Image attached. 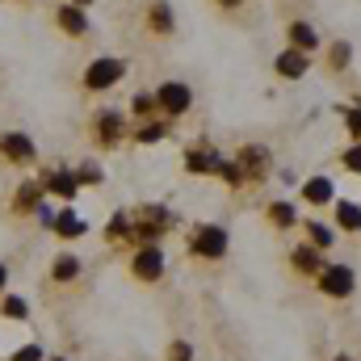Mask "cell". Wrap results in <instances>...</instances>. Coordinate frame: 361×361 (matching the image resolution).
Listing matches in <instances>:
<instances>
[{"label": "cell", "mask_w": 361, "mask_h": 361, "mask_svg": "<svg viewBox=\"0 0 361 361\" xmlns=\"http://www.w3.org/2000/svg\"><path fill=\"white\" fill-rule=\"evenodd\" d=\"M126 59H118V55H97L89 68H85V76H80V85L89 92H105V89H114L118 80H126Z\"/></svg>", "instance_id": "6da1fadb"}, {"label": "cell", "mask_w": 361, "mask_h": 361, "mask_svg": "<svg viewBox=\"0 0 361 361\" xmlns=\"http://www.w3.org/2000/svg\"><path fill=\"white\" fill-rule=\"evenodd\" d=\"M92 139L101 147H118L126 139V114L122 109H97L92 114Z\"/></svg>", "instance_id": "7a4b0ae2"}, {"label": "cell", "mask_w": 361, "mask_h": 361, "mask_svg": "<svg viewBox=\"0 0 361 361\" xmlns=\"http://www.w3.org/2000/svg\"><path fill=\"white\" fill-rule=\"evenodd\" d=\"M189 105H193V92H189V85H180V80H164V85L156 89V109H160L164 118L189 114Z\"/></svg>", "instance_id": "3957f363"}, {"label": "cell", "mask_w": 361, "mask_h": 361, "mask_svg": "<svg viewBox=\"0 0 361 361\" xmlns=\"http://www.w3.org/2000/svg\"><path fill=\"white\" fill-rule=\"evenodd\" d=\"M189 248L197 252V257H206V261H219L223 252H227V231L223 227H193V235H189Z\"/></svg>", "instance_id": "277c9868"}, {"label": "cell", "mask_w": 361, "mask_h": 361, "mask_svg": "<svg viewBox=\"0 0 361 361\" xmlns=\"http://www.w3.org/2000/svg\"><path fill=\"white\" fill-rule=\"evenodd\" d=\"M55 25H59L68 38H85V34L92 30L89 8H80V4H72V0H63V4H55Z\"/></svg>", "instance_id": "5b68a950"}, {"label": "cell", "mask_w": 361, "mask_h": 361, "mask_svg": "<svg viewBox=\"0 0 361 361\" xmlns=\"http://www.w3.org/2000/svg\"><path fill=\"white\" fill-rule=\"evenodd\" d=\"M0 156H4L8 164H34V160H38V147H34L30 135L8 130V135H0Z\"/></svg>", "instance_id": "8992f818"}, {"label": "cell", "mask_w": 361, "mask_h": 361, "mask_svg": "<svg viewBox=\"0 0 361 361\" xmlns=\"http://www.w3.org/2000/svg\"><path fill=\"white\" fill-rule=\"evenodd\" d=\"M130 273H135L139 281H160V273H164V252H160L156 244H143V248L135 252V261H130Z\"/></svg>", "instance_id": "52a82bcc"}, {"label": "cell", "mask_w": 361, "mask_h": 361, "mask_svg": "<svg viewBox=\"0 0 361 361\" xmlns=\"http://www.w3.org/2000/svg\"><path fill=\"white\" fill-rule=\"evenodd\" d=\"M51 231H55L59 240H80V235H89V219H85V214H76L72 206H63V210H55Z\"/></svg>", "instance_id": "ba28073f"}, {"label": "cell", "mask_w": 361, "mask_h": 361, "mask_svg": "<svg viewBox=\"0 0 361 361\" xmlns=\"http://www.w3.org/2000/svg\"><path fill=\"white\" fill-rule=\"evenodd\" d=\"M42 193H55V197L72 202L80 193V180H76V173H68V169H51V173H42Z\"/></svg>", "instance_id": "9c48e42d"}, {"label": "cell", "mask_w": 361, "mask_h": 361, "mask_svg": "<svg viewBox=\"0 0 361 361\" xmlns=\"http://www.w3.org/2000/svg\"><path fill=\"white\" fill-rule=\"evenodd\" d=\"M319 290L345 298V294L353 290V269H349V265H328V269H319Z\"/></svg>", "instance_id": "30bf717a"}, {"label": "cell", "mask_w": 361, "mask_h": 361, "mask_svg": "<svg viewBox=\"0 0 361 361\" xmlns=\"http://www.w3.org/2000/svg\"><path fill=\"white\" fill-rule=\"evenodd\" d=\"M42 202H47L42 180H21V185L13 189V210H17V214H34Z\"/></svg>", "instance_id": "8fae6325"}, {"label": "cell", "mask_w": 361, "mask_h": 361, "mask_svg": "<svg viewBox=\"0 0 361 361\" xmlns=\"http://www.w3.org/2000/svg\"><path fill=\"white\" fill-rule=\"evenodd\" d=\"M219 164H223L219 147H189L185 152V169L189 173H219Z\"/></svg>", "instance_id": "7c38bea8"}, {"label": "cell", "mask_w": 361, "mask_h": 361, "mask_svg": "<svg viewBox=\"0 0 361 361\" xmlns=\"http://www.w3.org/2000/svg\"><path fill=\"white\" fill-rule=\"evenodd\" d=\"M240 169H244L248 180H261L269 173V152H265V147H244V152H240Z\"/></svg>", "instance_id": "4fadbf2b"}, {"label": "cell", "mask_w": 361, "mask_h": 361, "mask_svg": "<svg viewBox=\"0 0 361 361\" xmlns=\"http://www.w3.org/2000/svg\"><path fill=\"white\" fill-rule=\"evenodd\" d=\"M173 25H177L173 4H169V0H156V4L147 8V30H152V34H173Z\"/></svg>", "instance_id": "5bb4252c"}, {"label": "cell", "mask_w": 361, "mask_h": 361, "mask_svg": "<svg viewBox=\"0 0 361 361\" xmlns=\"http://www.w3.org/2000/svg\"><path fill=\"white\" fill-rule=\"evenodd\" d=\"M273 68H277V76L298 80V76H307V55L290 47V51H281V55H277V63H273Z\"/></svg>", "instance_id": "9a60e30c"}, {"label": "cell", "mask_w": 361, "mask_h": 361, "mask_svg": "<svg viewBox=\"0 0 361 361\" xmlns=\"http://www.w3.org/2000/svg\"><path fill=\"white\" fill-rule=\"evenodd\" d=\"M286 38H290V47H294V51H302V55H311V51L319 47V38H315V30H311L307 21H290V30H286Z\"/></svg>", "instance_id": "2e32d148"}, {"label": "cell", "mask_w": 361, "mask_h": 361, "mask_svg": "<svg viewBox=\"0 0 361 361\" xmlns=\"http://www.w3.org/2000/svg\"><path fill=\"white\" fill-rule=\"evenodd\" d=\"M51 277H55V281H76V277H80V261H76L72 252H59V257L51 261Z\"/></svg>", "instance_id": "e0dca14e"}, {"label": "cell", "mask_w": 361, "mask_h": 361, "mask_svg": "<svg viewBox=\"0 0 361 361\" xmlns=\"http://www.w3.org/2000/svg\"><path fill=\"white\" fill-rule=\"evenodd\" d=\"M302 197H307L311 206L332 202V180H328V177H311V180H307V189H302Z\"/></svg>", "instance_id": "ac0fdd59"}, {"label": "cell", "mask_w": 361, "mask_h": 361, "mask_svg": "<svg viewBox=\"0 0 361 361\" xmlns=\"http://www.w3.org/2000/svg\"><path fill=\"white\" fill-rule=\"evenodd\" d=\"M0 315L13 319V324H25V319H30V302H25L21 294H8V298L0 302Z\"/></svg>", "instance_id": "d6986e66"}, {"label": "cell", "mask_w": 361, "mask_h": 361, "mask_svg": "<svg viewBox=\"0 0 361 361\" xmlns=\"http://www.w3.org/2000/svg\"><path fill=\"white\" fill-rule=\"evenodd\" d=\"M164 135H169V130H164V122H152V118H147V122H143V126L135 130V139H139L143 147H152V143H160Z\"/></svg>", "instance_id": "ffe728a7"}, {"label": "cell", "mask_w": 361, "mask_h": 361, "mask_svg": "<svg viewBox=\"0 0 361 361\" xmlns=\"http://www.w3.org/2000/svg\"><path fill=\"white\" fill-rule=\"evenodd\" d=\"M269 219H273V227H294V223H298V214H294V206H290V202H273Z\"/></svg>", "instance_id": "44dd1931"}, {"label": "cell", "mask_w": 361, "mask_h": 361, "mask_svg": "<svg viewBox=\"0 0 361 361\" xmlns=\"http://www.w3.org/2000/svg\"><path fill=\"white\" fill-rule=\"evenodd\" d=\"M130 114H135V118H156V92H139V97L130 101Z\"/></svg>", "instance_id": "7402d4cb"}, {"label": "cell", "mask_w": 361, "mask_h": 361, "mask_svg": "<svg viewBox=\"0 0 361 361\" xmlns=\"http://www.w3.org/2000/svg\"><path fill=\"white\" fill-rule=\"evenodd\" d=\"M214 177H223L227 180V185H231V189H240V185H244V169H240V164H235V160H223V164H219V173H214Z\"/></svg>", "instance_id": "603a6c76"}, {"label": "cell", "mask_w": 361, "mask_h": 361, "mask_svg": "<svg viewBox=\"0 0 361 361\" xmlns=\"http://www.w3.org/2000/svg\"><path fill=\"white\" fill-rule=\"evenodd\" d=\"M336 214H341V227H349V231L361 227V206H357V202H341V206H336Z\"/></svg>", "instance_id": "cb8c5ba5"}, {"label": "cell", "mask_w": 361, "mask_h": 361, "mask_svg": "<svg viewBox=\"0 0 361 361\" xmlns=\"http://www.w3.org/2000/svg\"><path fill=\"white\" fill-rule=\"evenodd\" d=\"M294 265H298L302 273L324 269V265H319V252H315V248H298V252H294Z\"/></svg>", "instance_id": "d4e9b609"}, {"label": "cell", "mask_w": 361, "mask_h": 361, "mask_svg": "<svg viewBox=\"0 0 361 361\" xmlns=\"http://www.w3.org/2000/svg\"><path fill=\"white\" fill-rule=\"evenodd\" d=\"M13 361H47V353H42V345H21L13 353Z\"/></svg>", "instance_id": "484cf974"}, {"label": "cell", "mask_w": 361, "mask_h": 361, "mask_svg": "<svg viewBox=\"0 0 361 361\" xmlns=\"http://www.w3.org/2000/svg\"><path fill=\"white\" fill-rule=\"evenodd\" d=\"M76 180H80V185H101V169H97V164H80V169H76Z\"/></svg>", "instance_id": "4316f807"}, {"label": "cell", "mask_w": 361, "mask_h": 361, "mask_svg": "<svg viewBox=\"0 0 361 361\" xmlns=\"http://www.w3.org/2000/svg\"><path fill=\"white\" fill-rule=\"evenodd\" d=\"M328 63H332V68H345V63H349V42H336L332 55H328Z\"/></svg>", "instance_id": "83f0119b"}, {"label": "cell", "mask_w": 361, "mask_h": 361, "mask_svg": "<svg viewBox=\"0 0 361 361\" xmlns=\"http://www.w3.org/2000/svg\"><path fill=\"white\" fill-rule=\"evenodd\" d=\"M311 240H315L319 248H328V244H332V227H324V223H311Z\"/></svg>", "instance_id": "f1b7e54d"}, {"label": "cell", "mask_w": 361, "mask_h": 361, "mask_svg": "<svg viewBox=\"0 0 361 361\" xmlns=\"http://www.w3.org/2000/svg\"><path fill=\"white\" fill-rule=\"evenodd\" d=\"M193 357V349L185 345V341H177V345H169V361H189Z\"/></svg>", "instance_id": "f546056e"}, {"label": "cell", "mask_w": 361, "mask_h": 361, "mask_svg": "<svg viewBox=\"0 0 361 361\" xmlns=\"http://www.w3.org/2000/svg\"><path fill=\"white\" fill-rule=\"evenodd\" d=\"M345 164H349L353 173H361V147H353V152H345Z\"/></svg>", "instance_id": "4dcf8cb0"}, {"label": "cell", "mask_w": 361, "mask_h": 361, "mask_svg": "<svg viewBox=\"0 0 361 361\" xmlns=\"http://www.w3.org/2000/svg\"><path fill=\"white\" fill-rule=\"evenodd\" d=\"M349 130L361 139V109H353V114H349Z\"/></svg>", "instance_id": "1f68e13d"}, {"label": "cell", "mask_w": 361, "mask_h": 361, "mask_svg": "<svg viewBox=\"0 0 361 361\" xmlns=\"http://www.w3.org/2000/svg\"><path fill=\"white\" fill-rule=\"evenodd\" d=\"M4 286H8V269L0 265V294H4Z\"/></svg>", "instance_id": "d6a6232c"}, {"label": "cell", "mask_w": 361, "mask_h": 361, "mask_svg": "<svg viewBox=\"0 0 361 361\" xmlns=\"http://www.w3.org/2000/svg\"><path fill=\"white\" fill-rule=\"evenodd\" d=\"M72 4H80V8H92V4H97V0H72Z\"/></svg>", "instance_id": "836d02e7"}, {"label": "cell", "mask_w": 361, "mask_h": 361, "mask_svg": "<svg viewBox=\"0 0 361 361\" xmlns=\"http://www.w3.org/2000/svg\"><path fill=\"white\" fill-rule=\"evenodd\" d=\"M219 4H227V8H235V4H240V0H219Z\"/></svg>", "instance_id": "e575fe53"}, {"label": "cell", "mask_w": 361, "mask_h": 361, "mask_svg": "<svg viewBox=\"0 0 361 361\" xmlns=\"http://www.w3.org/2000/svg\"><path fill=\"white\" fill-rule=\"evenodd\" d=\"M336 361H353V357H336Z\"/></svg>", "instance_id": "d590c367"}]
</instances>
